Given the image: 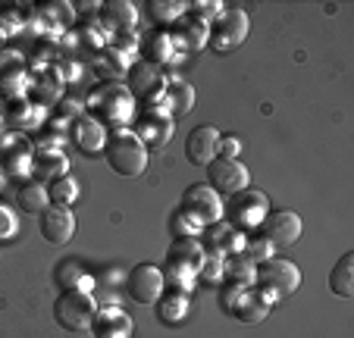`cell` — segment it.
Listing matches in <instances>:
<instances>
[{"label": "cell", "mask_w": 354, "mask_h": 338, "mask_svg": "<svg viewBox=\"0 0 354 338\" xmlns=\"http://www.w3.org/2000/svg\"><path fill=\"white\" fill-rule=\"evenodd\" d=\"M147 7L157 22H176L185 16V3H179V0H151Z\"/></svg>", "instance_id": "ab89813d"}, {"label": "cell", "mask_w": 354, "mask_h": 338, "mask_svg": "<svg viewBox=\"0 0 354 338\" xmlns=\"http://www.w3.org/2000/svg\"><path fill=\"white\" fill-rule=\"evenodd\" d=\"M126 79H129L126 88L132 91V97H135V104H138V106H167V100H163L167 79H163V73L157 66L138 60V63H132V66H129Z\"/></svg>", "instance_id": "8992f818"}, {"label": "cell", "mask_w": 354, "mask_h": 338, "mask_svg": "<svg viewBox=\"0 0 354 338\" xmlns=\"http://www.w3.org/2000/svg\"><path fill=\"white\" fill-rule=\"evenodd\" d=\"M267 213H270V200H267V194L257 191V188H245V191L232 194V198L223 204V219L245 235L257 232Z\"/></svg>", "instance_id": "3957f363"}, {"label": "cell", "mask_w": 354, "mask_h": 338, "mask_svg": "<svg viewBox=\"0 0 354 338\" xmlns=\"http://www.w3.org/2000/svg\"><path fill=\"white\" fill-rule=\"evenodd\" d=\"M216 141H220V132L214 126L192 129L185 138V160L192 166H207L216 157Z\"/></svg>", "instance_id": "cb8c5ba5"}, {"label": "cell", "mask_w": 354, "mask_h": 338, "mask_svg": "<svg viewBox=\"0 0 354 338\" xmlns=\"http://www.w3.org/2000/svg\"><path fill=\"white\" fill-rule=\"evenodd\" d=\"M0 188H3V176H0Z\"/></svg>", "instance_id": "681fc988"}, {"label": "cell", "mask_w": 354, "mask_h": 338, "mask_svg": "<svg viewBox=\"0 0 354 338\" xmlns=\"http://www.w3.org/2000/svg\"><path fill=\"white\" fill-rule=\"evenodd\" d=\"M201 229H204V225H201L198 219H192L188 213L176 210V216H173V232L179 235V238H198Z\"/></svg>", "instance_id": "b9f144b4"}, {"label": "cell", "mask_w": 354, "mask_h": 338, "mask_svg": "<svg viewBox=\"0 0 354 338\" xmlns=\"http://www.w3.org/2000/svg\"><path fill=\"white\" fill-rule=\"evenodd\" d=\"M163 100H167V110L173 120H182L188 116L194 106V88L188 85L185 79H167V91H163Z\"/></svg>", "instance_id": "83f0119b"}, {"label": "cell", "mask_w": 354, "mask_h": 338, "mask_svg": "<svg viewBox=\"0 0 354 338\" xmlns=\"http://www.w3.org/2000/svg\"><path fill=\"white\" fill-rule=\"evenodd\" d=\"M26 26V13H16V7H0V35L10 38Z\"/></svg>", "instance_id": "7bdbcfd3"}, {"label": "cell", "mask_w": 354, "mask_h": 338, "mask_svg": "<svg viewBox=\"0 0 354 338\" xmlns=\"http://www.w3.org/2000/svg\"><path fill=\"white\" fill-rule=\"evenodd\" d=\"M223 10L226 7H223L220 0H194V3H185V16L194 22H201V26H210Z\"/></svg>", "instance_id": "f35d334b"}, {"label": "cell", "mask_w": 354, "mask_h": 338, "mask_svg": "<svg viewBox=\"0 0 354 338\" xmlns=\"http://www.w3.org/2000/svg\"><path fill=\"white\" fill-rule=\"evenodd\" d=\"M16 204H19L22 213H44L47 204H50V198H47V185H41V182L35 179H26L19 185V191H16Z\"/></svg>", "instance_id": "1f68e13d"}, {"label": "cell", "mask_w": 354, "mask_h": 338, "mask_svg": "<svg viewBox=\"0 0 354 338\" xmlns=\"http://www.w3.org/2000/svg\"><path fill=\"white\" fill-rule=\"evenodd\" d=\"M248 28H251V19L241 7H229L210 22L207 28V47L216 53H229L235 47L245 44L248 38Z\"/></svg>", "instance_id": "277c9868"}, {"label": "cell", "mask_w": 354, "mask_h": 338, "mask_svg": "<svg viewBox=\"0 0 354 338\" xmlns=\"http://www.w3.org/2000/svg\"><path fill=\"white\" fill-rule=\"evenodd\" d=\"M254 272H257V266L251 263V260H245L241 254H232V257H226V272H223V279H229L235 285L251 288L254 285Z\"/></svg>", "instance_id": "e575fe53"}, {"label": "cell", "mask_w": 354, "mask_h": 338, "mask_svg": "<svg viewBox=\"0 0 354 338\" xmlns=\"http://www.w3.org/2000/svg\"><path fill=\"white\" fill-rule=\"evenodd\" d=\"M63 79L60 73H57L54 66L41 69V73H35L32 79H28V94L26 97L32 100L35 106H41V110H47V106H57V100L63 97Z\"/></svg>", "instance_id": "d6986e66"}, {"label": "cell", "mask_w": 354, "mask_h": 338, "mask_svg": "<svg viewBox=\"0 0 354 338\" xmlns=\"http://www.w3.org/2000/svg\"><path fill=\"white\" fill-rule=\"evenodd\" d=\"M207 28L210 26H201V22L188 19V16H182V19L173 22V32H169V38H173V44L179 47V53L185 50H201V47L207 44Z\"/></svg>", "instance_id": "4316f807"}, {"label": "cell", "mask_w": 354, "mask_h": 338, "mask_svg": "<svg viewBox=\"0 0 354 338\" xmlns=\"http://www.w3.org/2000/svg\"><path fill=\"white\" fill-rule=\"evenodd\" d=\"M94 313H97V304H94V294L88 292H60L54 301V319L63 326L66 332H85L91 329Z\"/></svg>", "instance_id": "5b68a950"}, {"label": "cell", "mask_w": 354, "mask_h": 338, "mask_svg": "<svg viewBox=\"0 0 354 338\" xmlns=\"http://www.w3.org/2000/svg\"><path fill=\"white\" fill-rule=\"evenodd\" d=\"M241 257L245 260H251V263H263V260H270L276 254V247L270 245L267 238H263V235H245V241H241Z\"/></svg>", "instance_id": "74e56055"}, {"label": "cell", "mask_w": 354, "mask_h": 338, "mask_svg": "<svg viewBox=\"0 0 354 338\" xmlns=\"http://www.w3.org/2000/svg\"><path fill=\"white\" fill-rule=\"evenodd\" d=\"M301 232H304V223H301V216L295 210H288V207H282V210H270L261 223V235L273 247L298 245Z\"/></svg>", "instance_id": "4fadbf2b"}, {"label": "cell", "mask_w": 354, "mask_h": 338, "mask_svg": "<svg viewBox=\"0 0 354 338\" xmlns=\"http://www.w3.org/2000/svg\"><path fill=\"white\" fill-rule=\"evenodd\" d=\"M82 113H85V100H79L75 94H63V97L57 100V106H54V116L57 120H63V122L79 120Z\"/></svg>", "instance_id": "60d3db41"}, {"label": "cell", "mask_w": 354, "mask_h": 338, "mask_svg": "<svg viewBox=\"0 0 354 338\" xmlns=\"http://www.w3.org/2000/svg\"><path fill=\"white\" fill-rule=\"evenodd\" d=\"M163 285L173 288V292L188 294L194 285H198V276H194L192 266H182V263H167L163 266Z\"/></svg>", "instance_id": "836d02e7"}, {"label": "cell", "mask_w": 354, "mask_h": 338, "mask_svg": "<svg viewBox=\"0 0 354 338\" xmlns=\"http://www.w3.org/2000/svg\"><path fill=\"white\" fill-rule=\"evenodd\" d=\"M16 235V213L7 204H0V238H13Z\"/></svg>", "instance_id": "bcb514c9"}, {"label": "cell", "mask_w": 354, "mask_h": 338, "mask_svg": "<svg viewBox=\"0 0 354 338\" xmlns=\"http://www.w3.org/2000/svg\"><path fill=\"white\" fill-rule=\"evenodd\" d=\"M126 292L135 304H157L167 285H163V270L154 263H135L126 276Z\"/></svg>", "instance_id": "8fae6325"}, {"label": "cell", "mask_w": 354, "mask_h": 338, "mask_svg": "<svg viewBox=\"0 0 354 338\" xmlns=\"http://www.w3.org/2000/svg\"><path fill=\"white\" fill-rule=\"evenodd\" d=\"M329 288L339 298H354V254H342L339 263L329 270Z\"/></svg>", "instance_id": "f546056e"}, {"label": "cell", "mask_w": 354, "mask_h": 338, "mask_svg": "<svg viewBox=\"0 0 354 338\" xmlns=\"http://www.w3.org/2000/svg\"><path fill=\"white\" fill-rule=\"evenodd\" d=\"M35 19H38L41 28H66L73 26L75 13H73V3H63V0H57V3H35Z\"/></svg>", "instance_id": "f1b7e54d"}, {"label": "cell", "mask_w": 354, "mask_h": 338, "mask_svg": "<svg viewBox=\"0 0 354 338\" xmlns=\"http://www.w3.org/2000/svg\"><path fill=\"white\" fill-rule=\"evenodd\" d=\"M157 317H160L167 326H179L182 319L188 317V294L167 288V292L157 298Z\"/></svg>", "instance_id": "4dcf8cb0"}, {"label": "cell", "mask_w": 354, "mask_h": 338, "mask_svg": "<svg viewBox=\"0 0 354 338\" xmlns=\"http://www.w3.org/2000/svg\"><path fill=\"white\" fill-rule=\"evenodd\" d=\"M104 160H107V166L116 176L135 179V176L145 173V166H147V147L135 138L132 129H116V132L107 135Z\"/></svg>", "instance_id": "7a4b0ae2"}, {"label": "cell", "mask_w": 354, "mask_h": 338, "mask_svg": "<svg viewBox=\"0 0 354 338\" xmlns=\"http://www.w3.org/2000/svg\"><path fill=\"white\" fill-rule=\"evenodd\" d=\"M176 120L167 113V106H138L132 120V132L135 138L145 147H163L169 138H173Z\"/></svg>", "instance_id": "9c48e42d"}, {"label": "cell", "mask_w": 354, "mask_h": 338, "mask_svg": "<svg viewBox=\"0 0 354 338\" xmlns=\"http://www.w3.org/2000/svg\"><path fill=\"white\" fill-rule=\"evenodd\" d=\"M3 44H7V38H3V35H0V50H3Z\"/></svg>", "instance_id": "7dc6e473"}, {"label": "cell", "mask_w": 354, "mask_h": 338, "mask_svg": "<svg viewBox=\"0 0 354 338\" xmlns=\"http://www.w3.org/2000/svg\"><path fill=\"white\" fill-rule=\"evenodd\" d=\"M141 57H145V63H151V66H179L182 63V53L179 47L173 44V38H169V32H154L147 35L145 41H141Z\"/></svg>", "instance_id": "7402d4cb"}, {"label": "cell", "mask_w": 354, "mask_h": 338, "mask_svg": "<svg viewBox=\"0 0 354 338\" xmlns=\"http://www.w3.org/2000/svg\"><path fill=\"white\" fill-rule=\"evenodd\" d=\"M38 225H41V235H44V241H50V245H66L69 238H73L75 232V216L69 207H57V204H47V210L38 216Z\"/></svg>", "instance_id": "e0dca14e"}, {"label": "cell", "mask_w": 354, "mask_h": 338, "mask_svg": "<svg viewBox=\"0 0 354 338\" xmlns=\"http://www.w3.org/2000/svg\"><path fill=\"white\" fill-rule=\"evenodd\" d=\"M47 198H50V204H57V207H73L75 200H79V182L63 176V179L47 185Z\"/></svg>", "instance_id": "d590c367"}, {"label": "cell", "mask_w": 354, "mask_h": 338, "mask_svg": "<svg viewBox=\"0 0 354 338\" xmlns=\"http://www.w3.org/2000/svg\"><path fill=\"white\" fill-rule=\"evenodd\" d=\"M28 66H26V57L19 50H10L3 47L0 50V97L3 100H13V97H26L28 94Z\"/></svg>", "instance_id": "5bb4252c"}, {"label": "cell", "mask_w": 354, "mask_h": 338, "mask_svg": "<svg viewBox=\"0 0 354 338\" xmlns=\"http://www.w3.org/2000/svg\"><path fill=\"white\" fill-rule=\"evenodd\" d=\"M85 110L104 129L110 126L116 132V129H126L135 120L138 104H135L132 91L126 88V82H97L91 88V94L85 97Z\"/></svg>", "instance_id": "6da1fadb"}, {"label": "cell", "mask_w": 354, "mask_h": 338, "mask_svg": "<svg viewBox=\"0 0 354 338\" xmlns=\"http://www.w3.org/2000/svg\"><path fill=\"white\" fill-rule=\"evenodd\" d=\"M179 210L188 213L192 219H198L201 225H210V223H220L223 219V198L207 182H194V185H188L185 191H182Z\"/></svg>", "instance_id": "30bf717a"}, {"label": "cell", "mask_w": 354, "mask_h": 338, "mask_svg": "<svg viewBox=\"0 0 354 338\" xmlns=\"http://www.w3.org/2000/svg\"><path fill=\"white\" fill-rule=\"evenodd\" d=\"M201 257H204V247H201L198 238H176L167 251V263H182L192 266V270H198Z\"/></svg>", "instance_id": "d6a6232c"}, {"label": "cell", "mask_w": 354, "mask_h": 338, "mask_svg": "<svg viewBox=\"0 0 354 338\" xmlns=\"http://www.w3.org/2000/svg\"><path fill=\"white\" fill-rule=\"evenodd\" d=\"M54 285L60 288V292H73V288H79V292L91 294L94 276H88V270L79 263V260L66 257V260H60V263L54 266Z\"/></svg>", "instance_id": "d4e9b609"}, {"label": "cell", "mask_w": 354, "mask_h": 338, "mask_svg": "<svg viewBox=\"0 0 354 338\" xmlns=\"http://www.w3.org/2000/svg\"><path fill=\"white\" fill-rule=\"evenodd\" d=\"M254 285L267 288L273 292L276 298H288L301 288V270L286 257H270L263 263H257V272H254Z\"/></svg>", "instance_id": "52a82bcc"}, {"label": "cell", "mask_w": 354, "mask_h": 338, "mask_svg": "<svg viewBox=\"0 0 354 338\" xmlns=\"http://www.w3.org/2000/svg\"><path fill=\"white\" fill-rule=\"evenodd\" d=\"M91 332H94V338H132L135 323L120 307H100V310L94 313Z\"/></svg>", "instance_id": "44dd1931"}, {"label": "cell", "mask_w": 354, "mask_h": 338, "mask_svg": "<svg viewBox=\"0 0 354 338\" xmlns=\"http://www.w3.org/2000/svg\"><path fill=\"white\" fill-rule=\"evenodd\" d=\"M0 116H3V97H0Z\"/></svg>", "instance_id": "c3c4849f"}, {"label": "cell", "mask_w": 354, "mask_h": 338, "mask_svg": "<svg viewBox=\"0 0 354 338\" xmlns=\"http://www.w3.org/2000/svg\"><path fill=\"white\" fill-rule=\"evenodd\" d=\"M223 272H226V257L204 251V257H201V263H198V270H194V276H198V282H210V285H220V282H223Z\"/></svg>", "instance_id": "8d00e7d4"}, {"label": "cell", "mask_w": 354, "mask_h": 338, "mask_svg": "<svg viewBox=\"0 0 354 338\" xmlns=\"http://www.w3.org/2000/svg\"><path fill=\"white\" fill-rule=\"evenodd\" d=\"M97 19L110 35H126L135 32V26H138V10L129 0H110V3L97 7Z\"/></svg>", "instance_id": "ffe728a7"}, {"label": "cell", "mask_w": 354, "mask_h": 338, "mask_svg": "<svg viewBox=\"0 0 354 338\" xmlns=\"http://www.w3.org/2000/svg\"><path fill=\"white\" fill-rule=\"evenodd\" d=\"M35 141L22 132H3L0 135V176L3 179H22L32 173Z\"/></svg>", "instance_id": "ba28073f"}, {"label": "cell", "mask_w": 354, "mask_h": 338, "mask_svg": "<svg viewBox=\"0 0 354 338\" xmlns=\"http://www.w3.org/2000/svg\"><path fill=\"white\" fill-rule=\"evenodd\" d=\"M241 294H245V285H235V282H229V285L220 292V307H223L226 313H232L235 304L241 301Z\"/></svg>", "instance_id": "f6af8a7d"}, {"label": "cell", "mask_w": 354, "mask_h": 338, "mask_svg": "<svg viewBox=\"0 0 354 338\" xmlns=\"http://www.w3.org/2000/svg\"><path fill=\"white\" fill-rule=\"evenodd\" d=\"M204 169H207V185L214 188L216 194H226V198L245 191L248 182H251L248 166L239 163V160H220V157H214L207 166H204Z\"/></svg>", "instance_id": "7c38bea8"}, {"label": "cell", "mask_w": 354, "mask_h": 338, "mask_svg": "<svg viewBox=\"0 0 354 338\" xmlns=\"http://www.w3.org/2000/svg\"><path fill=\"white\" fill-rule=\"evenodd\" d=\"M201 247L207 254H220V257H232V254L241 251V241H245V232H239L235 225H229L226 219H220V223H210L201 229L198 235Z\"/></svg>", "instance_id": "9a60e30c"}, {"label": "cell", "mask_w": 354, "mask_h": 338, "mask_svg": "<svg viewBox=\"0 0 354 338\" xmlns=\"http://www.w3.org/2000/svg\"><path fill=\"white\" fill-rule=\"evenodd\" d=\"M276 301H279V298H276L273 292H267V288H261V285H251V288H245L241 301L235 304L232 317L239 319V323H248V326L263 323V319H267V313H270V307H273Z\"/></svg>", "instance_id": "ac0fdd59"}, {"label": "cell", "mask_w": 354, "mask_h": 338, "mask_svg": "<svg viewBox=\"0 0 354 338\" xmlns=\"http://www.w3.org/2000/svg\"><path fill=\"white\" fill-rule=\"evenodd\" d=\"M3 120L13 126V132H22V129H35L44 122V110L35 106L28 97H13L3 100Z\"/></svg>", "instance_id": "484cf974"}, {"label": "cell", "mask_w": 354, "mask_h": 338, "mask_svg": "<svg viewBox=\"0 0 354 338\" xmlns=\"http://www.w3.org/2000/svg\"><path fill=\"white\" fill-rule=\"evenodd\" d=\"M107 129L100 126L94 116H88V113H82L79 120L69 122V138L79 144V151L85 153H100L104 151V144H107Z\"/></svg>", "instance_id": "603a6c76"}, {"label": "cell", "mask_w": 354, "mask_h": 338, "mask_svg": "<svg viewBox=\"0 0 354 338\" xmlns=\"http://www.w3.org/2000/svg\"><path fill=\"white\" fill-rule=\"evenodd\" d=\"M239 151H241V144H239L235 135H220V141H216V157L220 160H239Z\"/></svg>", "instance_id": "ee69618b"}, {"label": "cell", "mask_w": 354, "mask_h": 338, "mask_svg": "<svg viewBox=\"0 0 354 338\" xmlns=\"http://www.w3.org/2000/svg\"><path fill=\"white\" fill-rule=\"evenodd\" d=\"M69 173V160L66 153L57 144H35V157H32V179L41 185H50V182L63 179Z\"/></svg>", "instance_id": "2e32d148"}]
</instances>
